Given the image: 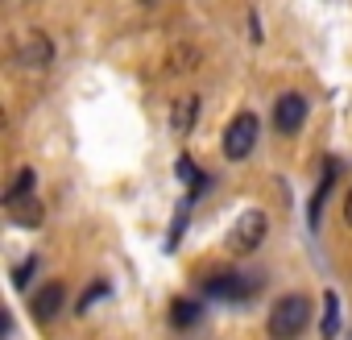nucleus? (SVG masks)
Here are the masks:
<instances>
[{
	"mask_svg": "<svg viewBox=\"0 0 352 340\" xmlns=\"http://www.w3.org/2000/svg\"><path fill=\"white\" fill-rule=\"evenodd\" d=\"M265 237H270V216L257 212V208H249V212L232 224V233H228V249H232V253H253V249H261Z\"/></svg>",
	"mask_w": 352,
	"mask_h": 340,
	"instance_id": "obj_4",
	"label": "nucleus"
},
{
	"mask_svg": "<svg viewBox=\"0 0 352 340\" xmlns=\"http://www.w3.org/2000/svg\"><path fill=\"white\" fill-rule=\"evenodd\" d=\"M319 332H323V340L340 336V295L336 290L323 295V323H319Z\"/></svg>",
	"mask_w": 352,
	"mask_h": 340,
	"instance_id": "obj_11",
	"label": "nucleus"
},
{
	"mask_svg": "<svg viewBox=\"0 0 352 340\" xmlns=\"http://www.w3.org/2000/svg\"><path fill=\"white\" fill-rule=\"evenodd\" d=\"M311 323V299L298 295H282L270 311V340H298L302 328Z\"/></svg>",
	"mask_w": 352,
	"mask_h": 340,
	"instance_id": "obj_1",
	"label": "nucleus"
},
{
	"mask_svg": "<svg viewBox=\"0 0 352 340\" xmlns=\"http://www.w3.org/2000/svg\"><path fill=\"white\" fill-rule=\"evenodd\" d=\"M257 133H261V125H257V116L253 112H236L232 120H228V129H224V158H232V162H241V158H249L253 153V145H257Z\"/></svg>",
	"mask_w": 352,
	"mask_h": 340,
	"instance_id": "obj_3",
	"label": "nucleus"
},
{
	"mask_svg": "<svg viewBox=\"0 0 352 340\" xmlns=\"http://www.w3.org/2000/svg\"><path fill=\"white\" fill-rule=\"evenodd\" d=\"M63 307H67V286H63V282H46V286L34 295V315H38L42 323L54 319Z\"/></svg>",
	"mask_w": 352,
	"mask_h": 340,
	"instance_id": "obj_8",
	"label": "nucleus"
},
{
	"mask_svg": "<svg viewBox=\"0 0 352 340\" xmlns=\"http://www.w3.org/2000/svg\"><path fill=\"white\" fill-rule=\"evenodd\" d=\"M199 311H204V303H199V299H174L170 319H174V328H191V323L199 319Z\"/></svg>",
	"mask_w": 352,
	"mask_h": 340,
	"instance_id": "obj_12",
	"label": "nucleus"
},
{
	"mask_svg": "<svg viewBox=\"0 0 352 340\" xmlns=\"http://www.w3.org/2000/svg\"><path fill=\"white\" fill-rule=\"evenodd\" d=\"M344 220H348V229H352V191H348V200H344Z\"/></svg>",
	"mask_w": 352,
	"mask_h": 340,
	"instance_id": "obj_16",
	"label": "nucleus"
},
{
	"mask_svg": "<svg viewBox=\"0 0 352 340\" xmlns=\"http://www.w3.org/2000/svg\"><path fill=\"white\" fill-rule=\"evenodd\" d=\"M9 220H13V224H25V229H34V224H42V208H38V200L30 195V200H21V204H13V208H9Z\"/></svg>",
	"mask_w": 352,
	"mask_h": 340,
	"instance_id": "obj_13",
	"label": "nucleus"
},
{
	"mask_svg": "<svg viewBox=\"0 0 352 340\" xmlns=\"http://www.w3.org/2000/svg\"><path fill=\"white\" fill-rule=\"evenodd\" d=\"M261 290V278L257 274H245V270H224V274H212L204 282V295L212 299H224V303H245Z\"/></svg>",
	"mask_w": 352,
	"mask_h": 340,
	"instance_id": "obj_2",
	"label": "nucleus"
},
{
	"mask_svg": "<svg viewBox=\"0 0 352 340\" xmlns=\"http://www.w3.org/2000/svg\"><path fill=\"white\" fill-rule=\"evenodd\" d=\"M50 59H54V42H50L42 30H34V34L21 38V46H17V63H21L25 71H42V67H50Z\"/></svg>",
	"mask_w": 352,
	"mask_h": 340,
	"instance_id": "obj_5",
	"label": "nucleus"
},
{
	"mask_svg": "<svg viewBox=\"0 0 352 340\" xmlns=\"http://www.w3.org/2000/svg\"><path fill=\"white\" fill-rule=\"evenodd\" d=\"M302 120H307V96L286 92V96L274 104V129H278V133H298Z\"/></svg>",
	"mask_w": 352,
	"mask_h": 340,
	"instance_id": "obj_6",
	"label": "nucleus"
},
{
	"mask_svg": "<svg viewBox=\"0 0 352 340\" xmlns=\"http://www.w3.org/2000/svg\"><path fill=\"white\" fill-rule=\"evenodd\" d=\"M34 270H38V257H25V262H21V266H17V274H13V286H17V290H21V286H25V282H30V274H34Z\"/></svg>",
	"mask_w": 352,
	"mask_h": 340,
	"instance_id": "obj_15",
	"label": "nucleus"
},
{
	"mask_svg": "<svg viewBox=\"0 0 352 340\" xmlns=\"http://www.w3.org/2000/svg\"><path fill=\"white\" fill-rule=\"evenodd\" d=\"M100 299H108V282H91V286L83 290V299L75 303V311H79V315H87V311H91Z\"/></svg>",
	"mask_w": 352,
	"mask_h": 340,
	"instance_id": "obj_14",
	"label": "nucleus"
},
{
	"mask_svg": "<svg viewBox=\"0 0 352 340\" xmlns=\"http://www.w3.org/2000/svg\"><path fill=\"white\" fill-rule=\"evenodd\" d=\"M340 170H344L340 158H331V162L323 166V179H319V187H315V195H311V204H307L311 229H319V220H323V204H327V195H331V187H336V179H340Z\"/></svg>",
	"mask_w": 352,
	"mask_h": 340,
	"instance_id": "obj_7",
	"label": "nucleus"
},
{
	"mask_svg": "<svg viewBox=\"0 0 352 340\" xmlns=\"http://www.w3.org/2000/svg\"><path fill=\"white\" fill-rule=\"evenodd\" d=\"M195 116H199V96H183L179 104H174V112H170V125H174V133H191Z\"/></svg>",
	"mask_w": 352,
	"mask_h": 340,
	"instance_id": "obj_10",
	"label": "nucleus"
},
{
	"mask_svg": "<svg viewBox=\"0 0 352 340\" xmlns=\"http://www.w3.org/2000/svg\"><path fill=\"white\" fill-rule=\"evenodd\" d=\"M34 183H38V175H34V166H21L17 175L9 179V187H5V208H13V204L30 200V195H34Z\"/></svg>",
	"mask_w": 352,
	"mask_h": 340,
	"instance_id": "obj_9",
	"label": "nucleus"
}]
</instances>
